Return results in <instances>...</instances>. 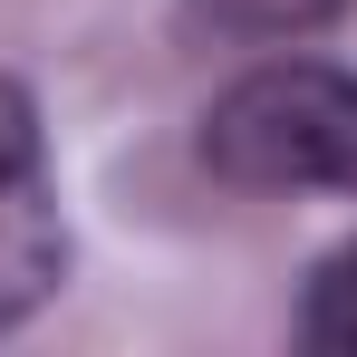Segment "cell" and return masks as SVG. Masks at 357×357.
<instances>
[{"instance_id": "1", "label": "cell", "mask_w": 357, "mask_h": 357, "mask_svg": "<svg viewBox=\"0 0 357 357\" xmlns=\"http://www.w3.org/2000/svg\"><path fill=\"white\" fill-rule=\"evenodd\" d=\"M203 155L251 193H357V68L271 59L203 116Z\"/></svg>"}, {"instance_id": "2", "label": "cell", "mask_w": 357, "mask_h": 357, "mask_svg": "<svg viewBox=\"0 0 357 357\" xmlns=\"http://www.w3.org/2000/svg\"><path fill=\"white\" fill-rule=\"evenodd\" d=\"M59 251L68 241H59V193H49V155H39V116L0 77V319L49 299Z\"/></svg>"}, {"instance_id": "3", "label": "cell", "mask_w": 357, "mask_h": 357, "mask_svg": "<svg viewBox=\"0 0 357 357\" xmlns=\"http://www.w3.org/2000/svg\"><path fill=\"white\" fill-rule=\"evenodd\" d=\"M309 338L338 348V357H357V241L309 280Z\"/></svg>"}, {"instance_id": "4", "label": "cell", "mask_w": 357, "mask_h": 357, "mask_svg": "<svg viewBox=\"0 0 357 357\" xmlns=\"http://www.w3.org/2000/svg\"><path fill=\"white\" fill-rule=\"evenodd\" d=\"M213 20H232V29H261V39H290V29H319L338 0H203Z\"/></svg>"}]
</instances>
